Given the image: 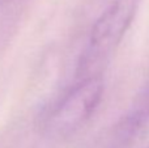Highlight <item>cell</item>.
Listing matches in <instances>:
<instances>
[{"label":"cell","mask_w":149,"mask_h":148,"mask_svg":"<svg viewBox=\"0 0 149 148\" xmlns=\"http://www.w3.org/2000/svg\"><path fill=\"white\" fill-rule=\"evenodd\" d=\"M139 0H114L93 24L88 41V63L102 60L114 51L132 25Z\"/></svg>","instance_id":"1"},{"label":"cell","mask_w":149,"mask_h":148,"mask_svg":"<svg viewBox=\"0 0 149 148\" xmlns=\"http://www.w3.org/2000/svg\"><path fill=\"white\" fill-rule=\"evenodd\" d=\"M102 96V79L98 76L84 79L55 108L50 118V127L52 131L60 134L79 128L97 110Z\"/></svg>","instance_id":"2"}]
</instances>
